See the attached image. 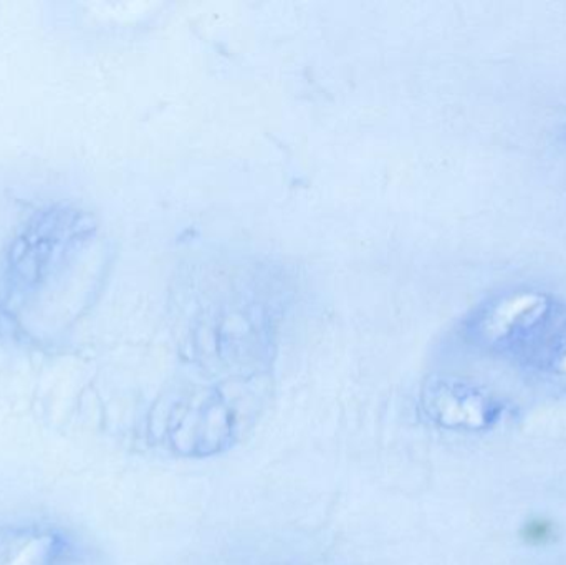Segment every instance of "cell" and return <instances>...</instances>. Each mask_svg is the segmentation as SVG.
Returning a JSON list of instances; mask_svg holds the SVG:
<instances>
[{"label": "cell", "mask_w": 566, "mask_h": 565, "mask_svg": "<svg viewBox=\"0 0 566 565\" xmlns=\"http://www.w3.org/2000/svg\"><path fill=\"white\" fill-rule=\"evenodd\" d=\"M554 526L548 521L535 520L525 524L522 537L532 546H542V544L551 543L554 540Z\"/></svg>", "instance_id": "obj_1"}]
</instances>
